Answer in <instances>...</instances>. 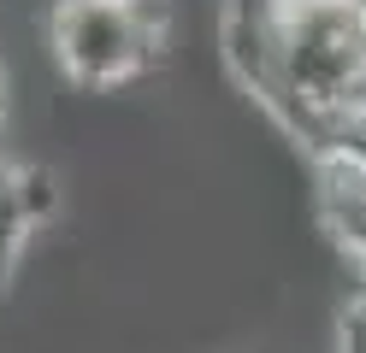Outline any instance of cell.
Listing matches in <instances>:
<instances>
[{
	"instance_id": "obj_1",
	"label": "cell",
	"mask_w": 366,
	"mask_h": 353,
	"mask_svg": "<svg viewBox=\"0 0 366 353\" xmlns=\"http://www.w3.org/2000/svg\"><path fill=\"white\" fill-rule=\"evenodd\" d=\"M166 12L154 0H54L48 6V59L83 94L136 88L159 65Z\"/></svg>"
},
{
	"instance_id": "obj_2",
	"label": "cell",
	"mask_w": 366,
	"mask_h": 353,
	"mask_svg": "<svg viewBox=\"0 0 366 353\" xmlns=\"http://www.w3.org/2000/svg\"><path fill=\"white\" fill-rule=\"evenodd\" d=\"M59 212V177L36 159H12L0 148V306L18 295V271L30 259V242Z\"/></svg>"
},
{
	"instance_id": "obj_3",
	"label": "cell",
	"mask_w": 366,
	"mask_h": 353,
	"mask_svg": "<svg viewBox=\"0 0 366 353\" xmlns=\"http://www.w3.org/2000/svg\"><path fill=\"white\" fill-rule=\"evenodd\" d=\"M319 230L331 235V247L366 277V159H325L319 165Z\"/></svg>"
},
{
	"instance_id": "obj_4",
	"label": "cell",
	"mask_w": 366,
	"mask_h": 353,
	"mask_svg": "<svg viewBox=\"0 0 366 353\" xmlns=\"http://www.w3.org/2000/svg\"><path fill=\"white\" fill-rule=\"evenodd\" d=\"M12 106H18V77H12V59L0 53V135L12 124Z\"/></svg>"
},
{
	"instance_id": "obj_5",
	"label": "cell",
	"mask_w": 366,
	"mask_h": 353,
	"mask_svg": "<svg viewBox=\"0 0 366 353\" xmlns=\"http://www.w3.org/2000/svg\"><path fill=\"white\" fill-rule=\"evenodd\" d=\"M349 6V18H355V30H360V41H366V0H342Z\"/></svg>"
},
{
	"instance_id": "obj_6",
	"label": "cell",
	"mask_w": 366,
	"mask_h": 353,
	"mask_svg": "<svg viewBox=\"0 0 366 353\" xmlns=\"http://www.w3.org/2000/svg\"><path fill=\"white\" fill-rule=\"evenodd\" d=\"M349 312H355V318L366 324V277H360V295H355V306H349Z\"/></svg>"
}]
</instances>
